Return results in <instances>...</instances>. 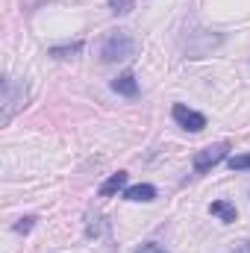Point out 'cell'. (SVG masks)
Wrapping results in <instances>:
<instances>
[{
    "label": "cell",
    "mask_w": 250,
    "mask_h": 253,
    "mask_svg": "<svg viewBox=\"0 0 250 253\" xmlns=\"http://www.w3.org/2000/svg\"><path fill=\"white\" fill-rule=\"evenodd\" d=\"M83 50V42H71V44H56V47H50L47 53L53 56V59H71V56H77Z\"/></svg>",
    "instance_id": "cell-9"
},
{
    "label": "cell",
    "mask_w": 250,
    "mask_h": 253,
    "mask_svg": "<svg viewBox=\"0 0 250 253\" xmlns=\"http://www.w3.org/2000/svg\"><path fill=\"white\" fill-rule=\"evenodd\" d=\"M126 180H129V174H126V171H118V174H112V177L97 189V194H100V197H115L118 191L126 189Z\"/></svg>",
    "instance_id": "cell-8"
},
{
    "label": "cell",
    "mask_w": 250,
    "mask_h": 253,
    "mask_svg": "<svg viewBox=\"0 0 250 253\" xmlns=\"http://www.w3.org/2000/svg\"><path fill=\"white\" fill-rule=\"evenodd\" d=\"M24 106H27V85L21 80L6 77L3 80V126L9 124Z\"/></svg>",
    "instance_id": "cell-2"
},
{
    "label": "cell",
    "mask_w": 250,
    "mask_h": 253,
    "mask_svg": "<svg viewBox=\"0 0 250 253\" xmlns=\"http://www.w3.org/2000/svg\"><path fill=\"white\" fill-rule=\"evenodd\" d=\"M209 215H215V218L224 221V224H233V221L239 218V209H236V203H230V200H215V203H209Z\"/></svg>",
    "instance_id": "cell-7"
},
{
    "label": "cell",
    "mask_w": 250,
    "mask_h": 253,
    "mask_svg": "<svg viewBox=\"0 0 250 253\" xmlns=\"http://www.w3.org/2000/svg\"><path fill=\"white\" fill-rule=\"evenodd\" d=\"M109 9L115 15H129L132 12V0H109Z\"/></svg>",
    "instance_id": "cell-12"
},
{
    "label": "cell",
    "mask_w": 250,
    "mask_h": 253,
    "mask_svg": "<svg viewBox=\"0 0 250 253\" xmlns=\"http://www.w3.org/2000/svg\"><path fill=\"white\" fill-rule=\"evenodd\" d=\"M230 253H250V239H248V242H242L236 251H230Z\"/></svg>",
    "instance_id": "cell-14"
},
{
    "label": "cell",
    "mask_w": 250,
    "mask_h": 253,
    "mask_svg": "<svg viewBox=\"0 0 250 253\" xmlns=\"http://www.w3.org/2000/svg\"><path fill=\"white\" fill-rule=\"evenodd\" d=\"M33 227H36V215H24V218H21V221H18V224H15L12 230H15L18 236H27V233H30Z\"/></svg>",
    "instance_id": "cell-10"
},
{
    "label": "cell",
    "mask_w": 250,
    "mask_h": 253,
    "mask_svg": "<svg viewBox=\"0 0 250 253\" xmlns=\"http://www.w3.org/2000/svg\"><path fill=\"white\" fill-rule=\"evenodd\" d=\"M124 200H129V203H150V200H156V189H153L150 183L126 186L124 189Z\"/></svg>",
    "instance_id": "cell-5"
},
{
    "label": "cell",
    "mask_w": 250,
    "mask_h": 253,
    "mask_svg": "<svg viewBox=\"0 0 250 253\" xmlns=\"http://www.w3.org/2000/svg\"><path fill=\"white\" fill-rule=\"evenodd\" d=\"M227 165H230L233 171H250V153H239V156H233Z\"/></svg>",
    "instance_id": "cell-11"
},
{
    "label": "cell",
    "mask_w": 250,
    "mask_h": 253,
    "mask_svg": "<svg viewBox=\"0 0 250 253\" xmlns=\"http://www.w3.org/2000/svg\"><path fill=\"white\" fill-rule=\"evenodd\" d=\"M171 115H174V121H177V126H183L186 132H200V129L206 126V115H200V112L188 109L186 103H174Z\"/></svg>",
    "instance_id": "cell-4"
},
{
    "label": "cell",
    "mask_w": 250,
    "mask_h": 253,
    "mask_svg": "<svg viewBox=\"0 0 250 253\" xmlns=\"http://www.w3.org/2000/svg\"><path fill=\"white\" fill-rule=\"evenodd\" d=\"M132 56H135V39H132L129 30H112V33L103 39V44H100V59L106 65L126 62V59H132Z\"/></svg>",
    "instance_id": "cell-1"
},
{
    "label": "cell",
    "mask_w": 250,
    "mask_h": 253,
    "mask_svg": "<svg viewBox=\"0 0 250 253\" xmlns=\"http://www.w3.org/2000/svg\"><path fill=\"white\" fill-rule=\"evenodd\" d=\"M227 150H230V144H227V141H218V144H209V147L197 150V153H194V159H191L194 171H197V174H209L215 165H221V162L227 159Z\"/></svg>",
    "instance_id": "cell-3"
},
{
    "label": "cell",
    "mask_w": 250,
    "mask_h": 253,
    "mask_svg": "<svg viewBox=\"0 0 250 253\" xmlns=\"http://www.w3.org/2000/svg\"><path fill=\"white\" fill-rule=\"evenodd\" d=\"M112 91L115 94H121V97H135L138 94V80L126 71V74H118L115 80H112Z\"/></svg>",
    "instance_id": "cell-6"
},
{
    "label": "cell",
    "mask_w": 250,
    "mask_h": 253,
    "mask_svg": "<svg viewBox=\"0 0 250 253\" xmlns=\"http://www.w3.org/2000/svg\"><path fill=\"white\" fill-rule=\"evenodd\" d=\"M135 253H168V251H165L162 245H156V242H147V245H141Z\"/></svg>",
    "instance_id": "cell-13"
}]
</instances>
